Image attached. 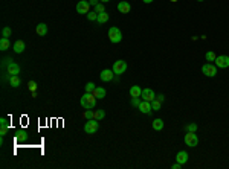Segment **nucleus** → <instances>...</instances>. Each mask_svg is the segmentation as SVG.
<instances>
[{"label": "nucleus", "mask_w": 229, "mask_h": 169, "mask_svg": "<svg viewBox=\"0 0 229 169\" xmlns=\"http://www.w3.org/2000/svg\"><path fill=\"white\" fill-rule=\"evenodd\" d=\"M96 98H95V94L93 93H86L83 94V98L80 99V104L83 105V108H86V110H93L95 108V105H96Z\"/></svg>", "instance_id": "obj_1"}, {"label": "nucleus", "mask_w": 229, "mask_h": 169, "mask_svg": "<svg viewBox=\"0 0 229 169\" xmlns=\"http://www.w3.org/2000/svg\"><path fill=\"white\" fill-rule=\"evenodd\" d=\"M108 40H110L112 43H119V41L122 40V32L119 31V28L113 26V28L108 29Z\"/></svg>", "instance_id": "obj_2"}, {"label": "nucleus", "mask_w": 229, "mask_h": 169, "mask_svg": "<svg viewBox=\"0 0 229 169\" xmlns=\"http://www.w3.org/2000/svg\"><path fill=\"white\" fill-rule=\"evenodd\" d=\"M112 70H113V73L118 76H121L127 70V63L124 61V59H118V61H115V64H113V67H112Z\"/></svg>", "instance_id": "obj_3"}, {"label": "nucleus", "mask_w": 229, "mask_h": 169, "mask_svg": "<svg viewBox=\"0 0 229 169\" xmlns=\"http://www.w3.org/2000/svg\"><path fill=\"white\" fill-rule=\"evenodd\" d=\"M185 145L186 146H190V148H194V146H197L199 145V139H197V136H195V132H191V131H186L185 134Z\"/></svg>", "instance_id": "obj_4"}, {"label": "nucleus", "mask_w": 229, "mask_h": 169, "mask_svg": "<svg viewBox=\"0 0 229 169\" xmlns=\"http://www.w3.org/2000/svg\"><path fill=\"white\" fill-rule=\"evenodd\" d=\"M98 128H99V125H98V120L96 119H89L87 122L84 124V131L87 132V134H95V132L98 131Z\"/></svg>", "instance_id": "obj_5"}, {"label": "nucleus", "mask_w": 229, "mask_h": 169, "mask_svg": "<svg viewBox=\"0 0 229 169\" xmlns=\"http://www.w3.org/2000/svg\"><path fill=\"white\" fill-rule=\"evenodd\" d=\"M202 72H203V75L208 76V78H214L217 75V67L212 66L211 63H206V64L202 66Z\"/></svg>", "instance_id": "obj_6"}, {"label": "nucleus", "mask_w": 229, "mask_h": 169, "mask_svg": "<svg viewBox=\"0 0 229 169\" xmlns=\"http://www.w3.org/2000/svg\"><path fill=\"white\" fill-rule=\"evenodd\" d=\"M215 66L218 67V69H228L229 67V56L226 55H220L215 58Z\"/></svg>", "instance_id": "obj_7"}, {"label": "nucleus", "mask_w": 229, "mask_h": 169, "mask_svg": "<svg viewBox=\"0 0 229 169\" xmlns=\"http://www.w3.org/2000/svg\"><path fill=\"white\" fill-rule=\"evenodd\" d=\"M99 78H101V81H104V82H110V81H113L115 73H113L112 69H106V70H103V72L99 73Z\"/></svg>", "instance_id": "obj_8"}, {"label": "nucleus", "mask_w": 229, "mask_h": 169, "mask_svg": "<svg viewBox=\"0 0 229 169\" xmlns=\"http://www.w3.org/2000/svg\"><path fill=\"white\" fill-rule=\"evenodd\" d=\"M139 111L144 113V114H150V113L153 111V108H151V102H148V101H144L142 99L141 104H139Z\"/></svg>", "instance_id": "obj_9"}, {"label": "nucleus", "mask_w": 229, "mask_h": 169, "mask_svg": "<svg viewBox=\"0 0 229 169\" xmlns=\"http://www.w3.org/2000/svg\"><path fill=\"white\" fill-rule=\"evenodd\" d=\"M141 98L144 99V101L151 102V101H154V99H156V94H154V92H153L151 89H144V90H142Z\"/></svg>", "instance_id": "obj_10"}, {"label": "nucleus", "mask_w": 229, "mask_h": 169, "mask_svg": "<svg viewBox=\"0 0 229 169\" xmlns=\"http://www.w3.org/2000/svg\"><path fill=\"white\" fill-rule=\"evenodd\" d=\"M89 8H90L89 2H86V0H81V2H78V5H76V12H78V14H87Z\"/></svg>", "instance_id": "obj_11"}, {"label": "nucleus", "mask_w": 229, "mask_h": 169, "mask_svg": "<svg viewBox=\"0 0 229 169\" xmlns=\"http://www.w3.org/2000/svg\"><path fill=\"white\" fill-rule=\"evenodd\" d=\"M20 70H21V69H20V66H18L17 63H14V61H12V63L6 67V72L9 73V76H17L18 73H20Z\"/></svg>", "instance_id": "obj_12"}, {"label": "nucleus", "mask_w": 229, "mask_h": 169, "mask_svg": "<svg viewBox=\"0 0 229 169\" xmlns=\"http://www.w3.org/2000/svg\"><path fill=\"white\" fill-rule=\"evenodd\" d=\"M188 158H190V157H188V152H186V151H179L176 154V160L180 165H185V163L188 162Z\"/></svg>", "instance_id": "obj_13"}, {"label": "nucleus", "mask_w": 229, "mask_h": 169, "mask_svg": "<svg viewBox=\"0 0 229 169\" xmlns=\"http://www.w3.org/2000/svg\"><path fill=\"white\" fill-rule=\"evenodd\" d=\"M130 9H131V6H130L128 2H119V3H118V11H119L121 14H128Z\"/></svg>", "instance_id": "obj_14"}, {"label": "nucleus", "mask_w": 229, "mask_h": 169, "mask_svg": "<svg viewBox=\"0 0 229 169\" xmlns=\"http://www.w3.org/2000/svg\"><path fill=\"white\" fill-rule=\"evenodd\" d=\"M48 26H46V23H38L37 24V28H35V32L40 35V37H44L46 34H48Z\"/></svg>", "instance_id": "obj_15"}, {"label": "nucleus", "mask_w": 229, "mask_h": 169, "mask_svg": "<svg viewBox=\"0 0 229 169\" xmlns=\"http://www.w3.org/2000/svg\"><path fill=\"white\" fill-rule=\"evenodd\" d=\"M12 49H14V52H16V54H21V52H25V49H26V44H25L21 40H18V41H16V43H14Z\"/></svg>", "instance_id": "obj_16"}, {"label": "nucleus", "mask_w": 229, "mask_h": 169, "mask_svg": "<svg viewBox=\"0 0 229 169\" xmlns=\"http://www.w3.org/2000/svg\"><path fill=\"white\" fill-rule=\"evenodd\" d=\"M93 94H95L96 99H104V98H106V89H103V87H96V89L93 90Z\"/></svg>", "instance_id": "obj_17"}, {"label": "nucleus", "mask_w": 229, "mask_h": 169, "mask_svg": "<svg viewBox=\"0 0 229 169\" xmlns=\"http://www.w3.org/2000/svg\"><path fill=\"white\" fill-rule=\"evenodd\" d=\"M142 94V89L139 85H133L131 89H130V96H133V98H141Z\"/></svg>", "instance_id": "obj_18"}, {"label": "nucleus", "mask_w": 229, "mask_h": 169, "mask_svg": "<svg viewBox=\"0 0 229 169\" xmlns=\"http://www.w3.org/2000/svg\"><path fill=\"white\" fill-rule=\"evenodd\" d=\"M151 127H153V130H156V131H162V130H163V120H162V119H154L153 124H151Z\"/></svg>", "instance_id": "obj_19"}, {"label": "nucleus", "mask_w": 229, "mask_h": 169, "mask_svg": "<svg viewBox=\"0 0 229 169\" xmlns=\"http://www.w3.org/2000/svg\"><path fill=\"white\" fill-rule=\"evenodd\" d=\"M9 49V38H0V50H8Z\"/></svg>", "instance_id": "obj_20"}, {"label": "nucleus", "mask_w": 229, "mask_h": 169, "mask_svg": "<svg viewBox=\"0 0 229 169\" xmlns=\"http://www.w3.org/2000/svg\"><path fill=\"white\" fill-rule=\"evenodd\" d=\"M96 21H98L99 24H104V23H107V21H108V14H107V12H99V14H98V19H96Z\"/></svg>", "instance_id": "obj_21"}, {"label": "nucleus", "mask_w": 229, "mask_h": 169, "mask_svg": "<svg viewBox=\"0 0 229 169\" xmlns=\"http://www.w3.org/2000/svg\"><path fill=\"white\" fill-rule=\"evenodd\" d=\"M104 117H106V111H104V110H95V111H93V119L103 120Z\"/></svg>", "instance_id": "obj_22"}, {"label": "nucleus", "mask_w": 229, "mask_h": 169, "mask_svg": "<svg viewBox=\"0 0 229 169\" xmlns=\"http://www.w3.org/2000/svg\"><path fill=\"white\" fill-rule=\"evenodd\" d=\"M9 85L11 87H14V89H17L18 85H20V78L17 76H9Z\"/></svg>", "instance_id": "obj_23"}, {"label": "nucleus", "mask_w": 229, "mask_h": 169, "mask_svg": "<svg viewBox=\"0 0 229 169\" xmlns=\"http://www.w3.org/2000/svg\"><path fill=\"white\" fill-rule=\"evenodd\" d=\"M160 107H162V102L159 101L158 98H156L154 101H151V108H153V110H156V111H158V110H160Z\"/></svg>", "instance_id": "obj_24"}, {"label": "nucleus", "mask_w": 229, "mask_h": 169, "mask_svg": "<svg viewBox=\"0 0 229 169\" xmlns=\"http://www.w3.org/2000/svg\"><path fill=\"white\" fill-rule=\"evenodd\" d=\"M205 58H206V61H208V63H214L217 56H215V54H214L212 50H209V52H206V55H205Z\"/></svg>", "instance_id": "obj_25"}, {"label": "nucleus", "mask_w": 229, "mask_h": 169, "mask_svg": "<svg viewBox=\"0 0 229 169\" xmlns=\"http://www.w3.org/2000/svg\"><path fill=\"white\" fill-rule=\"evenodd\" d=\"M11 34H12V31H11L9 28H3V31H2V37L9 38V37H11Z\"/></svg>", "instance_id": "obj_26"}, {"label": "nucleus", "mask_w": 229, "mask_h": 169, "mask_svg": "<svg viewBox=\"0 0 229 169\" xmlns=\"http://www.w3.org/2000/svg\"><path fill=\"white\" fill-rule=\"evenodd\" d=\"M86 15H87V20H90V21H95L98 19V12H95V11L93 12H87Z\"/></svg>", "instance_id": "obj_27"}, {"label": "nucleus", "mask_w": 229, "mask_h": 169, "mask_svg": "<svg viewBox=\"0 0 229 169\" xmlns=\"http://www.w3.org/2000/svg\"><path fill=\"white\" fill-rule=\"evenodd\" d=\"M141 101H142V98H133V96H131V101H130V102H131L133 107H139Z\"/></svg>", "instance_id": "obj_28"}, {"label": "nucleus", "mask_w": 229, "mask_h": 169, "mask_svg": "<svg viewBox=\"0 0 229 169\" xmlns=\"http://www.w3.org/2000/svg\"><path fill=\"white\" fill-rule=\"evenodd\" d=\"M95 89H96V87H95L93 82H87V84H86V92H87V93H93Z\"/></svg>", "instance_id": "obj_29"}, {"label": "nucleus", "mask_w": 229, "mask_h": 169, "mask_svg": "<svg viewBox=\"0 0 229 169\" xmlns=\"http://www.w3.org/2000/svg\"><path fill=\"white\" fill-rule=\"evenodd\" d=\"M185 130H186V131H191V132H195L197 131V125H195V124H188V125L185 127Z\"/></svg>", "instance_id": "obj_30"}, {"label": "nucleus", "mask_w": 229, "mask_h": 169, "mask_svg": "<svg viewBox=\"0 0 229 169\" xmlns=\"http://www.w3.org/2000/svg\"><path fill=\"white\" fill-rule=\"evenodd\" d=\"M11 63H12V58H3V61H2V67H3V69H6Z\"/></svg>", "instance_id": "obj_31"}, {"label": "nucleus", "mask_w": 229, "mask_h": 169, "mask_svg": "<svg viewBox=\"0 0 229 169\" xmlns=\"http://www.w3.org/2000/svg\"><path fill=\"white\" fill-rule=\"evenodd\" d=\"M28 89H29L31 92H35L37 90V82L35 81H29V82H28Z\"/></svg>", "instance_id": "obj_32"}, {"label": "nucleus", "mask_w": 229, "mask_h": 169, "mask_svg": "<svg viewBox=\"0 0 229 169\" xmlns=\"http://www.w3.org/2000/svg\"><path fill=\"white\" fill-rule=\"evenodd\" d=\"M95 12H98V14H99V12H106V11H104V5H103V3H98V5L95 6Z\"/></svg>", "instance_id": "obj_33"}, {"label": "nucleus", "mask_w": 229, "mask_h": 169, "mask_svg": "<svg viewBox=\"0 0 229 169\" xmlns=\"http://www.w3.org/2000/svg\"><path fill=\"white\" fill-rule=\"evenodd\" d=\"M83 116H84V119H93V111L92 110H87V111H84L83 113Z\"/></svg>", "instance_id": "obj_34"}, {"label": "nucleus", "mask_w": 229, "mask_h": 169, "mask_svg": "<svg viewBox=\"0 0 229 169\" xmlns=\"http://www.w3.org/2000/svg\"><path fill=\"white\" fill-rule=\"evenodd\" d=\"M0 125H2V127H8V120H6L5 117H2V119H0Z\"/></svg>", "instance_id": "obj_35"}, {"label": "nucleus", "mask_w": 229, "mask_h": 169, "mask_svg": "<svg viewBox=\"0 0 229 169\" xmlns=\"http://www.w3.org/2000/svg\"><path fill=\"white\" fill-rule=\"evenodd\" d=\"M6 132H8V127H2V130H0V134H2V137H3V136H5Z\"/></svg>", "instance_id": "obj_36"}, {"label": "nucleus", "mask_w": 229, "mask_h": 169, "mask_svg": "<svg viewBox=\"0 0 229 169\" xmlns=\"http://www.w3.org/2000/svg\"><path fill=\"white\" fill-rule=\"evenodd\" d=\"M89 5H90V6H96V5H98V0H90Z\"/></svg>", "instance_id": "obj_37"}, {"label": "nucleus", "mask_w": 229, "mask_h": 169, "mask_svg": "<svg viewBox=\"0 0 229 169\" xmlns=\"http://www.w3.org/2000/svg\"><path fill=\"white\" fill-rule=\"evenodd\" d=\"M171 168H173V169H179V168H182V165H180V163L177 162V163H174V165H173Z\"/></svg>", "instance_id": "obj_38"}, {"label": "nucleus", "mask_w": 229, "mask_h": 169, "mask_svg": "<svg viewBox=\"0 0 229 169\" xmlns=\"http://www.w3.org/2000/svg\"><path fill=\"white\" fill-rule=\"evenodd\" d=\"M156 98H158L159 101H160V102H163V101H165V96H163V94H158Z\"/></svg>", "instance_id": "obj_39"}, {"label": "nucleus", "mask_w": 229, "mask_h": 169, "mask_svg": "<svg viewBox=\"0 0 229 169\" xmlns=\"http://www.w3.org/2000/svg\"><path fill=\"white\" fill-rule=\"evenodd\" d=\"M142 2H144V3H151L153 0H142Z\"/></svg>", "instance_id": "obj_40"}, {"label": "nucleus", "mask_w": 229, "mask_h": 169, "mask_svg": "<svg viewBox=\"0 0 229 169\" xmlns=\"http://www.w3.org/2000/svg\"><path fill=\"white\" fill-rule=\"evenodd\" d=\"M101 3H107V2H110V0H99Z\"/></svg>", "instance_id": "obj_41"}, {"label": "nucleus", "mask_w": 229, "mask_h": 169, "mask_svg": "<svg viewBox=\"0 0 229 169\" xmlns=\"http://www.w3.org/2000/svg\"><path fill=\"white\" fill-rule=\"evenodd\" d=\"M197 2H203V0H197Z\"/></svg>", "instance_id": "obj_42"}, {"label": "nucleus", "mask_w": 229, "mask_h": 169, "mask_svg": "<svg viewBox=\"0 0 229 169\" xmlns=\"http://www.w3.org/2000/svg\"><path fill=\"white\" fill-rule=\"evenodd\" d=\"M171 2H177V0H171Z\"/></svg>", "instance_id": "obj_43"}]
</instances>
